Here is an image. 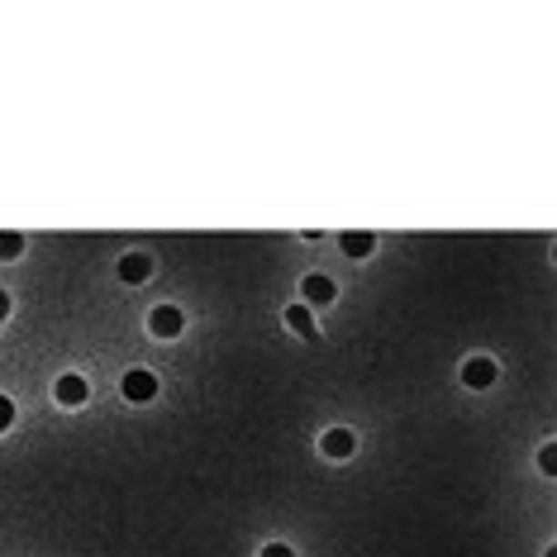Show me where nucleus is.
Returning a JSON list of instances; mask_svg holds the SVG:
<instances>
[{"instance_id": "14", "label": "nucleus", "mask_w": 557, "mask_h": 557, "mask_svg": "<svg viewBox=\"0 0 557 557\" xmlns=\"http://www.w3.org/2000/svg\"><path fill=\"white\" fill-rule=\"evenodd\" d=\"M5 315H10V296H5V291H0V319H5Z\"/></svg>"}, {"instance_id": "12", "label": "nucleus", "mask_w": 557, "mask_h": 557, "mask_svg": "<svg viewBox=\"0 0 557 557\" xmlns=\"http://www.w3.org/2000/svg\"><path fill=\"white\" fill-rule=\"evenodd\" d=\"M10 424H15V405H10L5 396H0V433H5Z\"/></svg>"}, {"instance_id": "7", "label": "nucleus", "mask_w": 557, "mask_h": 557, "mask_svg": "<svg viewBox=\"0 0 557 557\" xmlns=\"http://www.w3.org/2000/svg\"><path fill=\"white\" fill-rule=\"evenodd\" d=\"M86 396H91L86 377H72V371H67V377H57V400H62V405H81Z\"/></svg>"}, {"instance_id": "9", "label": "nucleus", "mask_w": 557, "mask_h": 557, "mask_svg": "<svg viewBox=\"0 0 557 557\" xmlns=\"http://www.w3.org/2000/svg\"><path fill=\"white\" fill-rule=\"evenodd\" d=\"M286 324H291L300 339H315V315H309V305H300V300H296L291 309H286Z\"/></svg>"}, {"instance_id": "11", "label": "nucleus", "mask_w": 557, "mask_h": 557, "mask_svg": "<svg viewBox=\"0 0 557 557\" xmlns=\"http://www.w3.org/2000/svg\"><path fill=\"white\" fill-rule=\"evenodd\" d=\"M539 467L548 471V477H552V471H557V448H552V443H548V448L539 452Z\"/></svg>"}, {"instance_id": "6", "label": "nucleus", "mask_w": 557, "mask_h": 557, "mask_svg": "<svg viewBox=\"0 0 557 557\" xmlns=\"http://www.w3.org/2000/svg\"><path fill=\"white\" fill-rule=\"evenodd\" d=\"M319 448H324V458H353L358 439H353V433H348V429H329Z\"/></svg>"}, {"instance_id": "4", "label": "nucleus", "mask_w": 557, "mask_h": 557, "mask_svg": "<svg viewBox=\"0 0 557 557\" xmlns=\"http://www.w3.org/2000/svg\"><path fill=\"white\" fill-rule=\"evenodd\" d=\"M153 277V258L148 253H129L119 262V281H129V286H138V281H148Z\"/></svg>"}, {"instance_id": "1", "label": "nucleus", "mask_w": 557, "mask_h": 557, "mask_svg": "<svg viewBox=\"0 0 557 557\" xmlns=\"http://www.w3.org/2000/svg\"><path fill=\"white\" fill-rule=\"evenodd\" d=\"M153 396H157V377H153V371H143V367L124 371V400L143 405V400H153Z\"/></svg>"}, {"instance_id": "8", "label": "nucleus", "mask_w": 557, "mask_h": 557, "mask_svg": "<svg viewBox=\"0 0 557 557\" xmlns=\"http://www.w3.org/2000/svg\"><path fill=\"white\" fill-rule=\"evenodd\" d=\"M339 248L348 258H371V248H377V238H371L367 229H348V234H339Z\"/></svg>"}, {"instance_id": "2", "label": "nucleus", "mask_w": 557, "mask_h": 557, "mask_svg": "<svg viewBox=\"0 0 557 557\" xmlns=\"http://www.w3.org/2000/svg\"><path fill=\"white\" fill-rule=\"evenodd\" d=\"M148 329H153L157 339H181L186 319H181V309H177V305H153V315H148Z\"/></svg>"}, {"instance_id": "13", "label": "nucleus", "mask_w": 557, "mask_h": 557, "mask_svg": "<svg viewBox=\"0 0 557 557\" xmlns=\"http://www.w3.org/2000/svg\"><path fill=\"white\" fill-rule=\"evenodd\" d=\"M262 557H296V552L286 548V543H267V548H262Z\"/></svg>"}, {"instance_id": "5", "label": "nucleus", "mask_w": 557, "mask_h": 557, "mask_svg": "<svg viewBox=\"0 0 557 557\" xmlns=\"http://www.w3.org/2000/svg\"><path fill=\"white\" fill-rule=\"evenodd\" d=\"M462 381H467L471 390H486V386L495 381V362H491V358H471V362L462 367Z\"/></svg>"}, {"instance_id": "3", "label": "nucleus", "mask_w": 557, "mask_h": 557, "mask_svg": "<svg viewBox=\"0 0 557 557\" xmlns=\"http://www.w3.org/2000/svg\"><path fill=\"white\" fill-rule=\"evenodd\" d=\"M334 300H339V291H334V281H329V277L309 272L300 281V305H334Z\"/></svg>"}, {"instance_id": "10", "label": "nucleus", "mask_w": 557, "mask_h": 557, "mask_svg": "<svg viewBox=\"0 0 557 557\" xmlns=\"http://www.w3.org/2000/svg\"><path fill=\"white\" fill-rule=\"evenodd\" d=\"M19 253H25V234H15V229H0V258H19Z\"/></svg>"}]
</instances>
